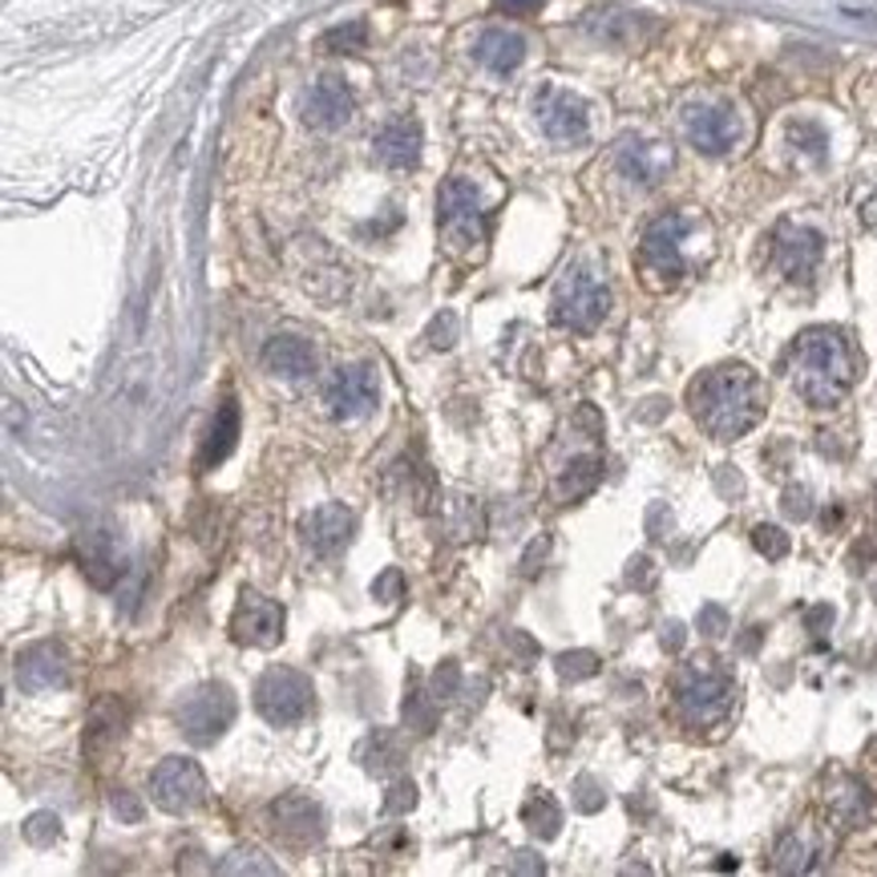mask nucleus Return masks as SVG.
I'll list each match as a JSON object with an SVG mask.
<instances>
[{
  "label": "nucleus",
  "mask_w": 877,
  "mask_h": 877,
  "mask_svg": "<svg viewBox=\"0 0 877 877\" xmlns=\"http://www.w3.org/2000/svg\"><path fill=\"white\" fill-rule=\"evenodd\" d=\"M575 804H578V813H599L602 804H607V797H602V789L590 777H578L575 780Z\"/></svg>",
  "instance_id": "nucleus-34"
},
{
  "label": "nucleus",
  "mask_w": 877,
  "mask_h": 877,
  "mask_svg": "<svg viewBox=\"0 0 877 877\" xmlns=\"http://www.w3.org/2000/svg\"><path fill=\"white\" fill-rule=\"evenodd\" d=\"M599 474H602L599 457H575V462L558 474V498H582V493H590L595 481H599Z\"/></svg>",
  "instance_id": "nucleus-27"
},
{
  "label": "nucleus",
  "mask_w": 877,
  "mask_h": 877,
  "mask_svg": "<svg viewBox=\"0 0 877 877\" xmlns=\"http://www.w3.org/2000/svg\"><path fill=\"white\" fill-rule=\"evenodd\" d=\"M264 364H267V373L300 380V376L315 373V352H312V344L300 336H276V340H267Z\"/></svg>",
  "instance_id": "nucleus-23"
},
{
  "label": "nucleus",
  "mask_w": 877,
  "mask_h": 877,
  "mask_svg": "<svg viewBox=\"0 0 877 877\" xmlns=\"http://www.w3.org/2000/svg\"><path fill=\"white\" fill-rule=\"evenodd\" d=\"M614 166L635 187H659L676 166V151L655 138H623L614 146Z\"/></svg>",
  "instance_id": "nucleus-15"
},
{
  "label": "nucleus",
  "mask_w": 877,
  "mask_h": 877,
  "mask_svg": "<svg viewBox=\"0 0 877 877\" xmlns=\"http://www.w3.org/2000/svg\"><path fill=\"white\" fill-rule=\"evenodd\" d=\"M373 595L376 599H385V602H397L404 595V578H401V570H389V575H380L373 582Z\"/></svg>",
  "instance_id": "nucleus-39"
},
{
  "label": "nucleus",
  "mask_w": 877,
  "mask_h": 877,
  "mask_svg": "<svg viewBox=\"0 0 877 877\" xmlns=\"http://www.w3.org/2000/svg\"><path fill=\"white\" fill-rule=\"evenodd\" d=\"M534 113H539V125L546 130V138L554 142H582L590 134L587 101L566 93V89H542L534 98Z\"/></svg>",
  "instance_id": "nucleus-14"
},
{
  "label": "nucleus",
  "mask_w": 877,
  "mask_h": 877,
  "mask_svg": "<svg viewBox=\"0 0 877 877\" xmlns=\"http://www.w3.org/2000/svg\"><path fill=\"white\" fill-rule=\"evenodd\" d=\"M664 643H667V652H679V647H684V626L667 623L664 626Z\"/></svg>",
  "instance_id": "nucleus-47"
},
{
  "label": "nucleus",
  "mask_w": 877,
  "mask_h": 877,
  "mask_svg": "<svg viewBox=\"0 0 877 877\" xmlns=\"http://www.w3.org/2000/svg\"><path fill=\"white\" fill-rule=\"evenodd\" d=\"M700 631L703 635H724L728 631V614H724V607H715V602H708L700 611Z\"/></svg>",
  "instance_id": "nucleus-41"
},
{
  "label": "nucleus",
  "mask_w": 877,
  "mask_h": 877,
  "mask_svg": "<svg viewBox=\"0 0 877 877\" xmlns=\"http://www.w3.org/2000/svg\"><path fill=\"white\" fill-rule=\"evenodd\" d=\"M498 9H501V13H510V16H530V13H539V9H542V0H498Z\"/></svg>",
  "instance_id": "nucleus-44"
},
{
  "label": "nucleus",
  "mask_w": 877,
  "mask_h": 877,
  "mask_svg": "<svg viewBox=\"0 0 877 877\" xmlns=\"http://www.w3.org/2000/svg\"><path fill=\"white\" fill-rule=\"evenodd\" d=\"M825 623H833V611H829V607H817V611L804 614V626H809V631H821Z\"/></svg>",
  "instance_id": "nucleus-45"
},
{
  "label": "nucleus",
  "mask_w": 877,
  "mask_h": 877,
  "mask_svg": "<svg viewBox=\"0 0 877 877\" xmlns=\"http://www.w3.org/2000/svg\"><path fill=\"white\" fill-rule=\"evenodd\" d=\"M231 724H235V691L226 688V684H219V679L195 688L187 700H182V708H178V728H182V736H187L190 744H199V748L214 744Z\"/></svg>",
  "instance_id": "nucleus-7"
},
{
  "label": "nucleus",
  "mask_w": 877,
  "mask_h": 877,
  "mask_svg": "<svg viewBox=\"0 0 877 877\" xmlns=\"http://www.w3.org/2000/svg\"><path fill=\"white\" fill-rule=\"evenodd\" d=\"M364 37H368V25L364 21H352V25H340L332 33H324V45L328 53H352V49H364Z\"/></svg>",
  "instance_id": "nucleus-30"
},
{
  "label": "nucleus",
  "mask_w": 877,
  "mask_h": 877,
  "mask_svg": "<svg viewBox=\"0 0 877 877\" xmlns=\"http://www.w3.org/2000/svg\"><path fill=\"white\" fill-rule=\"evenodd\" d=\"M809 510H813V506H809V489H804V486H792L789 493H785V514L801 522V518H809Z\"/></svg>",
  "instance_id": "nucleus-42"
},
{
  "label": "nucleus",
  "mask_w": 877,
  "mask_h": 877,
  "mask_svg": "<svg viewBox=\"0 0 877 877\" xmlns=\"http://www.w3.org/2000/svg\"><path fill=\"white\" fill-rule=\"evenodd\" d=\"M789 142L801 154H809L813 163H821V158L829 154V134L817 122H792L789 125Z\"/></svg>",
  "instance_id": "nucleus-28"
},
{
  "label": "nucleus",
  "mask_w": 877,
  "mask_h": 877,
  "mask_svg": "<svg viewBox=\"0 0 877 877\" xmlns=\"http://www.w3.org/2000/svg\"><path fill=\"white\" fill-rule=\"evenodd\" d=\"M219 874H279V869L271 862H264L259 850H235L226 862H219Z\"/></svg>",
  "instance_id": "nucleus-29"
},
{
  "label": "nucleus",
  "mask_w": 877,
  "mask_h": 877,
  "mask_svg": "<svg viewBox=\"0 0 877 877\" xmlns=\"http://www.w3.org/2000/svg\"><path fill=\"white\" fill-rule=\"evenodd\" d=\"M25 837L33 841V845H49L53 837H57V817L53 813H33L25 825Z\"/></svg>",
  "instance_id": "nucleus-38"
},
{
  "label": "nucleus",
  "mask_w": 877,
  "mask_h": 877,
  "mask_svg": "<svg viewBox=\"0 0 877 877\" xmlns=\"http://www.w3.org/2000/svg\"><path fill=\"white\" fill-rule=\"evenodd\" d=\"M474 57L489 74H514L526 62V37H518L510 29H486L474 45Z\"/></svg>",
  "instance_id": "nucleus-22"
},
{
  "label": "nucleus",
  "mask_w": 877,
  "mask_h": 877,
  "mask_svg": "<svg viewBox=\"0 0 877 877\" xmlns=\"http://www.w3.org/2000/svg\"><path fill=\"white\" fill-rule=\"evenodd\" d=\"M684 134L700 154L720 158V154L736 151L744 125H740V113L724 101H696L684 110Z\"/></svg>",
  "instance_id": "nucleus-8"
},
{
  "label": "nucleus",
  "mask_w": 877,
  "mask_h": 877,
  "mask_svg": "<svg viewBox=\"0 0 877 877\" xmlns=\"http://www.w3.org/2000/svg\"><path fill=\"white\" fill-rule=\"evenodd\" d=\"M752 546L765 554V558H785L789 554V534L780 526H756L752 530Z\"/></svg>",
  "instance_id": "nucleus-32"
},
{
  "label": "nucleus",
  "mask_w": 877,
  "mask_h": 877,
  "mask_svg": "<svg viewBox=\"0 0 877 877\" xmlns=\"http://www.w3.org/2000/svg\"><path fill=\"white\" fill-rule=\"evenodd\" d=\"M457 684H462L457 664H441L437 671H433V700H453V696H457Z\"/></svg>",
  "instance_id": "nucleus-36"
},
{
  "label": "nucleus",
  "mask_w": 877,
  "mask_h": 877,
  "mask_svg": "<svg viewBox=\"0 0 877 877\" xmlns=\"http://www.w3.org/2000/svg\"><path fill=\"white\" fill-rule=\"evenodd\" d=\"M151 801L166 813H190L207 801V777L187 756H166L151 773Z\"/></svg>",
  "instance_id": "nucleus-9"
},
{
  "label": "nucleus",
  "mask_w": 877,
  "mask_h": 877,
  "mask_svg": "<svg viewBox=\"0 0 877 877\" xmlns=\"http://www.w3.org/2000/svg\"><path fill=\"white\" fill-rule=\"evenodd\" d=\"M231 640L247 647H276L284 640V607L259 590H243L231 614Z\"/></svg>",
  "instance_id": "nucleus-11"
},
{
  "label": "nucleus",
  "mask_w": 877,
  "mask_h": 877,
  "mask_svg": "<svg viewBox=\"0 0 877 877\" xmlns=\"http://www.w3.org/2000/svg\"><path fill=\"white\" fill-rule=\"evenodd\" d=\"M671 691H676L679 715H684L691 728L720 724V720L732 712V703H736V684H732V676H728L715 659H708V655L679 667Z\"/></svg>",
  "instance_id": "nucleus-4"
},
{
  "label": "nucleus",
  "mask_w": 877,
  "mask_h": 877,
  "mask_svg": "<svg viewBox=\"0 0 877 877\" xmlns=\"http://www.w3.org/2000/svg\"><path fill=\"white\" fill-rule=\"evenodd\" d=\"M352 526H356V518H352L348 506L328 501V506H320V510H312V514L303 518V542L315 554H336L352 539Z\"/></svg>",
  "instance_id": "nucleus-21"
},
{
  "label": "nucleus",
  "mask_w": 877,
  "mask_h": 877,
  "mask_svg": "<svg viewBox=\"0 0 877 877\" xmlns=\"http://www.w3.org/2000/svg\"><path fill=\"white\" fill-rule=\"evenodd\" d=\"M821 255H825V238L821 231L813 226H801V223H780L777 235H773V264L785 279H804L813 276L817 264H821Z\"/></svg>",
  "instance_id": "nucleus-13"
},
{
  "label": "nucleus",
  "mask_w": 877,
  "mask_h": 877,
  "mask_svg": "<svg viewBox=\"0 0 877 877\" xmlns=\"http://www.w3.org/2000/svg\"><path fill=\"white\" fill-rule=\"evenodd\" d=\"M817 857H821V841H817V833H809V829H792V833H785L777 845V853H773V869L777 874H809L817 865Z\"/></svg>",
  "instance_id": "nucleus-24"
},
{
  "label": "nucleus",
  "mask_w": 877,
  "mask_h": 877,
  "mask_svg": "<svg viewBox=\"0 0 877 877\" xmlns=\"http://www.w3.org/2000/svg\"><path fill=\"white\" fill-rule=\"evenodd\" d=\"M376 397H380L376 373L373 368H364V364L336 368L324 385V404L336 421H360V417H368L376 409Z\"/></svg>",
  "instance_id": "nucleus-12"
},
{
  "label": "nucleus",
  "mask_w": 877,
  "mask_h": 877,
  "mask_svg": "<svg viewBox=\"0 0 877 877\" xmlns=\"http://www.w3.org/2000/svg\"><path fill=\"white\" fill-rule=\"evenodd\" d=\"M546 551H551V542H546V539L530 546V554H526V575H534V558H542V554H546Z\"/></svg>",
  "instance_id": "nucleus-48"
},
{
  "label": "nucleus",
  "mask_w": 877,
  "mask_h": 877,
  "mask_svg": "<svg viewBox=\"0 0 877 877\" xmlns=\"http://www.w3.org/2000/svg\"><path fill=\"white\" fill-rule=\"evenodd\" d=\"M271 833H276L284 845L291 850H308L324 837V809L312 801V797H284V801L271 804Z\"/></svg>",
  "instance_id": "nucleus-16"
},
{
  "label": "nucleus",
  "mask_w": 877,
  "mask_h": 877,
  "mask_svg": "<svg viewBox=\"0 0 877 877\" xmlns=\"http://www.w3.org/2000/svg\"><path fill=\"white\" fill-rule=\"evenodd\" d=\"M691 413L715 441H736L765 417V385L744 364H724L691 385Z\"/></svg>",
  "instance_id": "nucleus-1"
},
{
  "label": "nucleus",
  "mask_w": 877,
  "mask_h": 877,
  "mask_svg": "<svg viewBox=\"0 0 877 877\" xmlns=\"http://www.w3.org/2000/svg\"><path fill=\"white\" fill-rule=\"evenodd\" d=\"M303 125H312L320 134H332L352 118V89L340 77H320L308 93H303Z\"/></svg>",
  "instance_id": "nucleus-17"
},
{
  "label": "nucleus",
  "mask_w": 877,
  "mask_h": 877,
  "mask_svg": "<svg viewBox=\"0 0 877 877\" xmlns=\"http://www.w3.org/2000/svg\"><path fill=\"white\" fill-rule=\"evenodd\" d=\"M315 703V691H312V679L296 671V667H271L259 676L255 684V708L264 715L267 724H300L303 715L312 712Z\"/></svg>",
  "instance_id": "nucleus-6"
},
{
  "label": "nucleus",
  "mask_w": 877,
  "mask_h": 877,
  "mask_svg": "<svg viewBox=\"0 0 877 877\" xmlns=\"http://www.w3.org/2000/svg\"><path fill=\"white\" fill-rule=\"evenodd\" d=\"M611 312V288L602 284L595 271L578 267L558 284L554 296V324L570 328V332H595Z\"/></svg>",
  "instance_id": "nucleus-5"
},
{
  "label": "nucleus",
  "mask_w": 877,
  "mask_h": 877,
  "mask_svg": "<svg viewBox=\"0 0 877 877\" xmlns=\"http://www.w3.org/2000/svg\"><path fill=\"white\" fill-rule=\"evenodd\" d=\"M712 243V231L700 214L691 211H667L659 214L640 243V259L652 276H664L667 284H676L679 276H688L700 264V255Z\"/></svg>",
  "instance_id": "nucleus-3"
},
{
  "label": "nucleus",
  "mask_w": 877,
  "mask_h": 877,
  "mask_svg": "<svg viewBox=\"0 0 877 877\" xmlns=\"http://www.w3.org/2000/svg\"><path fill=\"white\" fill-rule=\"evenodd\" d=\"M404 720H409V728H417V732H429V728H433V708L421 700V691H409V700H404Z\"/></svg>",
  "instance_id": "nucleus-37"
},
{
  "label": "nucleus",
  "mask_w": 877,
  "mask_h": 877,
  "mask_svg": "<svg viewBox=\"0 0 877 877\" xmlns=\"http://www.w3.org/2000/svg\"><path fill=\"white\" fill-rule=\"evenodd\" d=\"M453 332H457V320H453V315L445 312V315H437V320H433V328H429V340H433L437 348H449V344H453Z\"/></svg>",
  "instance_id": "nucleus-43"
},
{
  "label": "nucleus",
  "mask_w": 877,
  "mask_h": 877,
  "mask_svg": "<svg viewBox=\"0 0 877 877\" xmlns=\"http://www.w3.org/2000/svg\"><path fill=\"white\" fill-rule=\"evenodd\" d=\"M421 151H425V134L413 118H392V122L380 125V134L373 138V154L380 166L389 170H409V166L421 163Z\"/></svg>",
  "instance_id": "nucleus-18"
},
{
  "label": "nucleus",
  "mask_w": 877,
  "mask_h": 877,
  "mask_svg": "<svg viewBox=\"0 0 877 877\" xmlns=\"http://www.w3.org/2000/svg\"><path fill=\"white\" fill-rule=\"evenodd\" d=\"M235 437H238V404L223 401V409L214 413V425L199 449V469H214V465L223 462L226 453L235 449Z\"/></svg>",
  "instance_id": "nucleus-25"
},
{
  "label": "nucleus",
  "mask_w": 877,
  "mask_h": 877,
  "mask_svg": "<svg viewBox=\"0 0 877 877\" xmlns=\"http://www.w3.org/2000/svg\"><path fill=\"white\" fill-rule=\"evenodd\" d=\"M522 821H526V829L534 833V837L551 841V837H558V825H563V809L554 804L551 792H530L526 804H522Z\"/></svg>",
  "instance_id": "nucleus-26"
},
{
  "label": "nucleus",
  "mask_w": 877,
  "mask_h": 877,
  "mask_svg": "<svg viewBox=\"0 0 877 877\" xmlns=\"http://www.w3.org/2000/svg\"><path fill=\"white\" fill-rule=\"evenodd\" d=\"M853 364L850 340L837 328H809L792 344V385L804 397V404L813 409H833L845 401V392L853 389Z\"/></svg>",
  "instance_id": "nucleus-2"
},
{
  "label": "nucleus",
  "mask_w": 877,
  "mask_h": 877,
  "mask_svg": "<svg viewBox=\"0 0 877 877\" xmlns=\"http://www.w3.org/2000/svg\"><path fill=\"white\" fill-rule=\"evenodd\" d=\"M16 684L25 691H53L69 684V664L57 643H33L16 655Z\"/></svg>",
  "instance_id": "nucleus-19"
},
{
  "label": "nucleus",
  "mask_w": 877,
  "mask_h": 877,
  "mask_svg": "<svg viewBox=\"0 0 877 877\" xmlns=\"http://www.w3.org/2000/svg\"><path fill=\"white\" fill-rule=\"evenodd\" d=\"M417 804V789H413V780H397L389 789V797H385V813L389 817H397V813H409Z\"/></svg>",
  "instance_id": "nucleus-35"
},
{
  "label": "nucleus",
  "mask_w": 877,
  "mask_h": 877,
  "mask_svg": "<svg viewBox=\"0 0 877 877\" xmlns=\"http://www.w3.org/2000/svg\"><path fill=\"white\" fill-rule=\"evenodd\" d=\"M77 558H81V570L93 587H113L122 578V546L110 530H93V534H81L77 542Z\"/></svg>",
  "instance_id": "nucleus-20"
},
{
  "label": "nucleus",
  "mask_w": 877,
  "mask_h": 877,
  "mask_svg": "<svg viewBox=\"0 0 877 877\" xmlns=\"http://www.w3.org/2000/svg\"><path fill=\"white\" fill-rule=\"evenodd\" d=\"M599 671V655L595 652H566V655H558V676L563 679H590Z\"/></svg>",
  "instance_id": "nucleus-31"
},
{
  "label": "nucleus",
  "mask_w": 877,
  "mask_h": 877,
  "mask_svg": "<svg viewBox=\"0 0 877 877\" xmlns=\"http://www.w3.org/2000/svg\"><path fill=\"white\" fill-rule=\"evenodd\" d=\"M110 804H113V813L122 817V821H130V825H138V821H142V801L134 797V792H122V789H118V792H113Z\"/></svg>",
  "instance_id": "nucleus-40"
},
{
  "label": "nucleus",
  "mask_w": 877,
  "mask_h": 877,
  "mask_svg": "<svg viewBox=\"0 0 877 877\" xmlns=\"http://www.w3.org/2000/svg\"><path fill=\"white\" fill-rule=\"evenodd\" d=\"M437 223L453 243H481L486 238V211L477 199V187L465 178H449L437 199Z\"/></svg>",
  "instance_id": "nucleus-10"
},
{
  "label": "nucleus",
  "mask_w": 877,
  "mask_h": 877,
  "mask_svg": "<svg viewBox=\"0 0 877 877\" xmlns=\"http://www.w3.org/2000/svg\"><path fill=\"white\" fill-rule=\"evenodd\" d=\"M626 578H631V582H652V563H647V558H635L631 570H626Z\"/></svg>",
  "instance_id": "nucleus-46"
},
{
  "label": "nucleus",
  "mask_w": 877,
  "mask_h": 877,
  "mask_svg": "<svg viewBox=\"0 0 877 877\" xmlns=\"http://www.w3.org/2000/svg\"><path fill=\"white\" fill-rule=\"evenodd\" d=\"M631 25H635V16H631V13H595V16H590V29H595L599 37H607V41H623Z\"/></svg>",
  "instance_id": "nucleus-33"
}]
</instances>
